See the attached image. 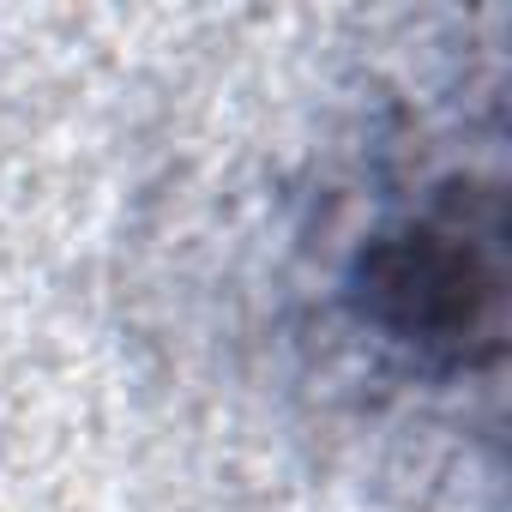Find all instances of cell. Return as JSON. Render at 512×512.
<instances>
[{"label":"cell","mask_w":512,"mask_h":512,"mask_svg":"<svg viewBox=\"0 0 512 512\" xmlns=\"http://www.w3.org/2000/svg\"><path fill=\"white\" fill-rule=\"evenodd\" d=\"M374 296L392 302V332L422 344H464L494 308V241L452 223H422L374 266Z\"/></svg>","instance_id":"6da1fadb"}]
</instances>
